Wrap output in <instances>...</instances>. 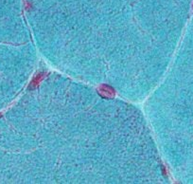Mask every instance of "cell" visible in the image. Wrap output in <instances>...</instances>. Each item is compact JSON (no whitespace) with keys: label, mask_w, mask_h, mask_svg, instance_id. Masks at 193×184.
<instances>
[{"label":"cell","mask_w":193,"mask_h":184,"mask_svg":"<svg viewBox=\"0 0 193 184\" xmlns=\"http://www.w3.org/2000/svg\"><path fill=\"white\" fill-rule=\"evenodd\" d=\"M100 94L102 97H113L114 94V91L112 88H110L109 86H102L99 90Z\"/></svg>","instance_id":"2"},{"label":"cell","mask_w":193,"mask_h":184,"mask_svg":"<svg viewBox=\"0 0 193 184\" xmlns=\"http://www.w3.org/2000/svg\"><path fill=\"white\" fill-rule=\"evenodd\" d=\"M149 2L150 0H27L29 9H34L39 6L42 7L45 4H49L52 7H59L60 9L119 8L138 4L147 5Z\"/></svg>","instance_id":"1"},{"label":"cell","mask_w":193,"mask_h":184,"mask_svg":"<svg viewBox=\"0 0 193 184\" xmlns=\"http://www.w3.org/2000/svg\"><path fill=\"white\" fill-rule=\"evenodd\" d=\"M43 78H44V73H40L38 74V75H36V77L32 80V82L30 83V85H29V88H35L36 86L39 85V83L43 80Z\"/></svg>","instance_id":"3"},{"label":"cell","mask_w":193,"mask_h":184,"mask_svg":"<svg viewBox=\"0 0 193 184\" xmlns=\"http://www.w3.org/2000/svg\"><path fill=\"white\" fill-rule=\"evenodd\" d=\"M1 117H2V114H1V113H0V118H1Z\"/></svg>","instance_id":"4"}]
</instances>
